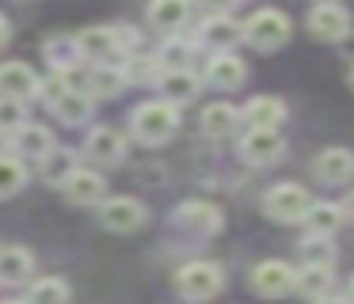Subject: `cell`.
Masks as SVG:
<instances>
[{
	"mask_svg": "<svg viewBox=\"0 0 354 304\" xmlns=\"http://www.w3.org/2000/svg\"><path fill=\"white\" fill-rule=\"evenodd\" d=\"M301 220H305L308 236H331L339 228V220H343V209H339V205H331V202H313Z\"/></svg>",
	"mask_w": 354,
	"mask_h": 304,
	"instance_id": "obj_23",
	"label": "cell"
},
{
	"mask_svg": "<svg viewBox=\"0 0 354 304\" xmlns=\"http://www.w3.org/2000/svg\"><path fill=\"white\" fill-rule=\"evenodd\" d=\"M122 84H126V76H122V68H115V65H92V73H88V91H92L95 99L118 95Z\"/></svg>",
	"mask_w": 354,
	"mask_h": 304,
	"instance_id": "obj_24",
	"label": "cell"
},
{
	"mask_svg": "<svg viewBox=\"0 0 354 304\" xmlns=\"http://www.w3.org/2000/svg\"><path fill=\"white\" fill-rule=\"evenodd\" d=\"M65 198H69L73 205H92V202H103V190H107V182H103L100 171H88V167H73V175L62 182Z\"/></svg>",
	"mask_w": 354,
	"mask_h": 304,
	"instance_id": "obj_9",
	"label": "cell"
},
{
	"mask_svg": "<svg viewBox=\"0 0 354 304\" xmlns=\"http://www.w3.org/2000/svg\"><path fill=\"white\" fill-rule=\"evenodd\" d=\"M8 38H12V23L0 15V46H8Z\"/></svg>",
	"mask_w": 354,
	"mask_h": 304,
	"instance_id": "obj_35",
	"label": "cell"
},
{
	"mask_svg": "<svg viewBox=\"0 0 354 304\" xmlns=\"http://www.w3.org/2000/svg\"><path fill=\"white\" fill-rule=\"evenodd\" d=\"M171 225L191 236H214L221 232V209L209 202H183L176 209V217H171Z\"/></svg>",
	"mask_w": 354,
	"mask_h": 304,
	"instance_id": "obj_7",
	"label": "cell"
},
{
	"mask_svg": "<svg viewBox=\"0 0 354 304\" xmlns=\"http://www.w3.org/2000/svg\"><path fill=\"white\" fill-rule=\"evenodd\" d=\"M346 301H351V304H354V281H351V289H346Z\"/></svg>",
	"mask_w": 354,
	"mask_h": 304,
	"instance_id": "obj_38",
	"label": "cell"
},
{
	"mask_svg": "<svg viewBox=\"0 0 354 304\" xmlns=\"http://www.w3.org/2000/svg\"><path fill=\"white\" fill-rule=\"evenodd\" d=\"M12 144H16V152H24V156H35V160H46L50 152L57 149L54 133H50L46 126H31V122L16 129V137H12Z\"/></svg>",
	"mask_w": 354,
	"mask_h": 304,
	"instance_id": "obj_17",
	"label": "cell"
},
{
	"mask_svg": "<svg viewBox=\"0 0 354 304\" xmlns=\"http://www.w3.org/2000/svg\"><path fill=\"white\" fill-rule=\"evenodd\" d=\"M240 30H244V42L252 46V50L270 53V50H278V46H286V38H290V19H286V12L259 8Z\"/></svg>",
	"mask_w": 354,
	"mask_h": 304,
	"instance_id": "obj_3",
	"label": "cell"
},
{
	"mask_svg": "<svg viewBox=\"0 0 354 304\" xmlns=\"http://www.w3.org/2000/svg\"><path fill=\"white\" fill-rule=\"evenodd\" d=\"M328 285H331V266H305L297 274V289L305 296H313V301L328 296Z\"/></svg>",
	"mask_w": 354,
	"mask_h": 304,
	"instance_id": "obj_29",
	"label": "cell"
},
{
	"mask_svg": "<svg viewBox=\"0 0 354 304\" xmlns=\"http://www.w3.org/2000/svg\"><path fill=\"white\" fill-rule=\"evenodd\" d=\"M240 156L252 167H267L282 156V141H278V133H270V129H252V133L240 141Z\"/></svg>",
	"mask_w": 354,
	"mask_h": 304,
	"instance_id": "obj_11",
	"label": "cell"
},
{
	"mask_svg": "<svg viewBox=\"0 0 354 304\" xmlns=\"http://www.w3.org/2000/svg\"><path fill=\"white\" fill-rule=\"evenodd\" d=\"M35 270V255L24 247H4L0 251V281L4 285H24Z\"/></svg>",
	"mask_w": 354,
	"mask_h": 304,
	"instance_id": "obj_20",
	"label": "cell"
},
{
	"mask_svg": "<svg viewBox=\"0 0 354 304\" xmlns=\"http://www.w3.org/2000/svg\"><path fill=\"white\" fill-rule=\"evenodd\" d=\"M46 57H50V65H54V73L73 68L77 61H84V57H80L77 38H50V42H46Z\"/></svg>",
	"mask_w": 354,
	"mask_h": 304,
	"instance_id": "obj_28",
	"label": "cell"
},
{
	"mask_svg": "<svg viewBox=\"0 0 354 304\" xmlns=\"http://www.w3.org/2000/svg\"><path fill=\"white\" fill-rule=\"evenodd\" d=\"M308 30H313L320 42H343L351 35V15L339 4H316L308 15Z\"/></svg>",
	"mask_w": 354,
	"mask_h": 304,
	"instance_id": "obj_8",
	"label": "cell"
},
{
	"mask_svg": "<svg viewBox=\"0 0 354 304\" xmlns=\"http://www.w3.org/2000/svg\"><path fill=\"white\" fill-rule=\"evenodd\" d=\"M316 4H335V0H316Z\"/></svg>",
	"mask_w": 354,
	"mask_h": 304,
	"instance_id": "obj_41",
	"label": "cell"
},
{
	"mask_svg": "<svg viewBox=\"0 0 354 304\" xmlns=\"http://www.w3.org/2000/svg\"><path fill=\"white\" fill-rule=\"evenodd\" d=\"M35 91H39V76L31 73V65H24V61H4L0 65V95L27 99Z\"/></svg>",
	"mask_w": 354,
	"mask_h": 304,
	"instance_id": "obj_12",
	"label": "cell"
},
{
	"mask_svg": "<svg viewBox=\"0 0 354 304\" xmlns=\"http://www.w3.org/2000/svg\"><path fill=\"white\" fill-rule=\"evenodd\" d=\"M24 182H27V167L19 164L16 156H0V198L19 194Z\"/></svg>",
	"mask_w": 354,
	"mask_h": 304,
	"instance_id": "obj_30",
	"label": "cell"
},
{
	"mask_svg": "<svg viewBox=\"0 0 354 304\" xmlns=\"http://www.w3.org/2000/svg\"><path fill=\"white\" fill-rule=\"evenodd\" d=\"M194 46L198 42H183V38L168 35V42H164L160 53H156V65H164V73H171V68H187V61L194 57Z\"/></svg>",
	"mask_w": 354,
	"mask_h": 304,
	"instance_id": "obj_25",
	"label": "cell"
},
{
	"mask_svg": "<svg viewBox=\"0 0 354 304\" xmlns=\"http://www.w3.org/2000/svg\"><path fill=\"white\" fill-rule=\"evenodd\" d=\"M316 304H351V301H346V296H320Z\"/></svg>",
	"mask_w": 354,
	"mask_h": 304,
	"instance_id": "obj_36",
	"label": "cell"
},
{
	"mask_svg": "<svg viewBox=\"0 0 354 304\" xmlns=\"http://www.w3.org/2000/svg\"><path fill=\"white\" fill-rule=\"evenodd\" d=\"M351 88H354V65H351Z\"/></svg>",
	"mask_w": 354,
	"mask_h": 304,
	"instance_id": "obj_42",
	"label": "cell"
},
{
	"mask_svg": "<svg viewBox=\"0 0 354 304\" xmlns=\"http://www.w3.org/2000/svg\"><path fill=\"white\" fill-rule=\"evenodd\" d=\"M4 144H8V137H4V129H0V152H4Z\"/></svg>",
	"mask_w": 354,
	"mask_h": 304,
	"instance_id": "obj_39",
	"label": "cell"
},
{
	"mask_svg": "<svg viewBox=\"0 0 354 304\" xmlns=\"http://www.w3.org/2000/svg\"><path fill=\"white\" fill-rule=\"evenodd\" d=\"M100 225L111 228V232H133V228L145 225V205L138 198H103Z\"/></svg>",
	"mask_w": 354,
	"mask_h": 304,
	"instance_id": "obj_6",
	"label": "cell"
},
{
	"mask_svg": "<svg viewBox=\"0 0 354 304\" xmlns=\"http://www.w3.org/2000/svg\"><path fill=\"white\" fill-rule=\"evenodd\" d=\"M50 111H54V118L65 122V126H80V122H88V114H92V95H88V91L69 88L54 106H50Z\"/></svg>",
	"mask_w": 354,
	"mask_h": 304,
	"instance_id": "obj_21",
	"label": "cell"
},
{
	"mask_svg": "<svg viewBox=\"0 0 354 304\" xmlns=\"http://www.w3.org/2000/svg\"><path fill=\"white\" fill-rule=\"evenodd\" d=\"M160 91H164V103H171V106L191 103L198 95V76L191 68H171V73L160 76Z\"/></svg>",
	"mask_w": 354,
	"mask_h": 304,
	"instance_id": "obj_19",
	"label": "cell"
},
{
	"mask_svg": "<svg viewBox=\"0 0 354 304\" xmlns=\"http://www.w3.org/2000/svg\"><path fill=\"white\" fill-rule=\"evenodd\" d=\"M133 137L145 144H164L168 137H176L179 129V106L164 103V99H149L133 111Z\"/></svg>",
	"mask_w": 354,
	"mask_h": 304,
	"instance_id": "obj_1",
	"label": "cell"
},
{
	"mask_svg": "<svg viewBox=\"0 0 354 304\" xmlns=\"http://www.w3.org/2000/svg\"><path fill=\"white\" fill-rule=\"evenodd\" d=\"M0 304H27V301H0Z\"/></svg>",
	"mask_w": 354,
	"mask_h": 304,
	"instance_id": "obj_40",
	"label": "cell"
},
{
	"mask_svg": "<svg viewBox=\"0 0 354 304\" xmlns=\"http://www.w3.org/2000/svg\"><path fill=\"white\" fill-rule=\"evenodd\" d=\"M313 171L320 182H346L354 175V152L351 149H324L313 160Z\"/></svg>",
	"mask_w": 354,
	"mask_h": 304,
	"instance_id": "obj_14",
	"label": "cell"
},
{
	"mask_svg": "<svg viewBox=\"0 0 354 304\" xmlns=\"http://www.w3.org/2000/svg\"><path fill=\"white\" fill-rule=\"evenodd\" d=\"M69 88H73V84H69V76H65V73H54L50 80H39V95H42V103H46V106H54Z\"/></svg>",
	"mask_w": 354,
	"mask_h": 304,
	"instance_id": "obj_33",
	"label": "cell"
},
{
	"mask_svg": "<svg viewBox=\"0 0 354 304\" xmlns=\"http://www.w3.org/2000/svg\"><path fill=\"white\" fill-rule=\"evenodd\" d=\"M252 289L259 296H286L297 289V270L282 258H267L252 270Z\"/></svg>",
	"mask_w": 354,
	"mask_h": 304,
	"instance_id": "obj_5",
	"label": "cell"
},
{
	"mask_svg": "<svg viewBox=\"0 0 354 304\" xmlns=\"http://www.w3.org/2000/svg\"><path fill=\"white\" fill-rule=\"evenodd\" d=\"M244 76H248V68H244V61H240L236 53H214V57L206 61V80L214 84V88H221V91L240 88Z\"/></svg>",
	"mask_w": 354,
	"mask_h": 304,
	"instance_id": "obj_13",
	"label": "cell"
},
{
	"mask_svg": "<svg viewBox=\"0 0 354 304\" xmlns=\"http://www.w3.org/2000/svg\"><path fill=\"white\" fill-rule=\"evenodd\" d=\"M308 205H313V198H308L305 187H297V182H282V187L267 190V198H263V209H267V217H270V220H282V225L301 220Z\"/></svg>",
	"mask_w": 354,
	"mask_h": 304,
	"instance_id": "obj_4",
	"label": "cell"
},
{
	"mask_svg": "<svg viewBox=\"0 0 354 304\" xmlns=\"http://www.w3.org/2000/svg\"><path fill=\"white\" fill-rule=\"evenodd\" d=\"M39 171H42V179L50 182V187H62L65 179L73 175V167H77V160H73V152H65V149H54L46 160H39Z\"/></svg>",
	"mask_w": 354,
	"mask_h": 304,
	"instance_id": "obj_26",
	"label": "cell"
},
{
	"mask_svg": "<svg viewBox=\"0 0 354 304\" xmlns=\"http://www.w3.org/2000/svg\"><path fill=\"white\" fill-rule=\"evenodd\" d=\"M240 38H244V30H240V23H232L229 15H209L198 30V42H206L209 50H225V53H229Z\"/></svg>",
	"mask_w": 354,
	"mask_h": 304,
	"instance_id": "obj_15",
	"label": "cell"
},
{
	"mask_svg": "<svg viewBox=\"0 0 354 304\" xmlns=\"http://www.w3.org/2000/svg\"><path fill=\"white\" fill-rule=\"evenodd\" d=\"M301 258H305V266H331L335 263V243H328V236H308L301 243Z\"/></svg>",
	"mask_w": 354,
	"mask_h": 304,
	"instance_id": "obj_31",
	"label": "cell"
},
{
	"mask_svg": "<svg viewBox=\"0 0 354 304\" xmlns=\"http://www.w3.org/2000/svg\"><path fill=\"white\" fill-rule=\"evenodd\" d=\"M84 149H88V156L100 160V164H122L126 160V137L115 133V129H92Z\"/></svg>",
	"mask_w": 354,
	"mask_h": 304,
	"instance_id": "obj_16",
	"label": "cell"
},
{
	"mask_svg": "<svg viewBox=\"0 0 354 304\" xmlns=\"http://www.w3.org/2000/svg\"><path fill=\"white\" fill-rule=\"evenodd\" d=\"M191 4L194 0H153L149 4V27L160 30V35H176L187 19H191Z\"/></svg>",
	"mask_w": 354,
	"mask_h": 304,
	"instance_id": "obj_10",
	"label": "cell"
},
{
	"mask_svg": "<svg viewBox=\"0 0 354 304\" xmlns=\"http://www.w3.org/2000/svg\"><path fill=\"white\" fill-rule=\"evenodd\" d=\"M343 213H346V217H351V220H354V190H351V198H346V205H343Z\"/></svg>",
	"mask_w": 354,
	"mask_h": 304,
	"instance_id": "obj_37",
	"label": "cell"
},
{
	"mask_svg": "<svg viewBox=\"0 0 354 304\" xmlns=\"http://www.w3.org/2000/svg\"><path fill=\"white\" fill-rule=\"evenodd\" d=\"M198 4H202V8H206V12H209V15H229V12H232V8H236V4H240V0H198Z\"/></svg>",
	"mask_w": 354,
	"mask_h": 304,
	"instance_id": "obj_34",
	"label": "cell"
},
{
	"mask_svg": "<svg viewBox=\"0 0 354 304\" xmlns=\"http://www.w3.org/2000/svg\"><path fill=\"white\" fill-rule=\"evenodd\" d=\"M225 274L217 263H206V258H194V263L179 266L176 274V293L183 301H209L214 293H221Z\"/></svg>",
	"mask_w": 354,
	"mask_h": 304,
	"instance_id": "obj_2",
	"label": "cell"
},
{
	"mask_svg": "<svg viewBox=\"0 0 354 304\" xmlns=\"http://www.w3.org/2000/svg\"><path fill=\"white\" fill-rule=\"evenodd\" d=\"M27 304H69V285L62 278H39L27 293Z\"/></svg>",
	"mask_w": 354,
	"mask_h": 304,
	"instance_id": "obj_27",
	"label": "cell"
},
{
	"mask_svg": "<svg viewBox=\"0 0 354 304\" xmlns=\"http://www.w3.org/2000/svg\"><path fill=\"white\" fill-rule=\"evenodd\" d=\"M240 126V111L229 103H214L202 111V133L206 137H229Z\"/></svg>",
	"mask_w": 354,
	"mask_h": 304,
	"instance_id": "obj_22",
	"label": "cell"
},
{
	"mask_svg": "<svg viewBox=\"0 0 354 304\" xmlns=\"http://www.w3.org/2000/svg\"><path fill=\"white\" fill-rule=\"evenodd\" d=\"M19 126H27V106H24V99L0 95V129H19Z\"/></svg>",
	"mask_w": 354,
	"mask_h": 304,
	"instance_id": "obj_32",
	"label": "cell"
},
{
	"mask_svg": "<svg viewBox=\"0 0 354 304\" xmlns=\"http://www.w3.org/2000/svg\"><path fill=\"white\" fill-rule=\"evenodd\" d=\"M240 118H244L252 129H270V133H274L278 122L286 118V103L282 99H270V95H259V99H252V103L244 106Z\"/></svg>",
	"mask_w": 354,
	"mask_h": 304,
	"instance_id": "obj_18",
	"label": "cell"
}]
</instances>
